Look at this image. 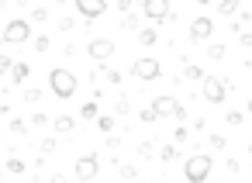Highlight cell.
I'll list each match as a JSON object with an SVG mask.
<instances>
[{
  "label": "cell",
  "mask_w": 252,
  "mask_h": 183,
  "mask_svg": "<svg viewBox=\"0 0 252 183\" xmlns=\"http://www.w3.org/2000/svg\"><path fill=\"white\" fill-rule=\"evenodd\" d=\"M131 76H135V80H142V83H152V80H159V76H162V62H159V59H152V56H142V59H135V62H131Z\"/></svg>",
  "instance_id": "obj_3"
},
{
  "label": "cell",
  "mask_w": 252,
  "mask_h": 183,
  "mask_svg": "<svg viewBox=\"0 0 252 183\" xmlns=\"http://www.w3.org/2000/svg\"><path fill=\"white\" fill-rule=\"evenodd\" d=\"M214 35V21L207 14H200L197 21H190V42H207Z\"/></svg>",
  "instance_id": "obj_10"
},
{
  "label": "cell",
  "mask_w": 252,
  "mask_h": 183,
  "mask_svg": "<svg viewBox=\"0 0 252 183\" xmlns=\"http://www.w3.org/2000/svg\"><path fill=\"white\" fill-rule=\"evenodd\" d=\"M49 87H52V93H56L59 100H69V97L76 93V76H73L69 69L56 66V69L49 73Z\"/></svg>",
  "instance_id": "obj_1"
},
{
  "label": "cell",
  "mask_w": 252,
  "mask_h": 183,
  "mask_svg": "<svg viewBox=\"0 0 252 183\" xmlns=\"http://www.w3.org/2000/svg\"><path fill=\"white\" fill-rule=\"evenodd\" d=\"M200 93H204V100H207V104H224L228 87H224V80H218V76H207V73H204V80H200Z\"/></svg>",
  "instance_id": "obj_4"
},
{
  "label": "cell",
  "mask_w": 252,
  "mask_h": 183,
  "mask_svg": "<svg viewBox=\"0 0 252 183\" xmlns=\"http://www.w3.org/2000/svg\"><path fill=\"white\" fill-rule=\"evenodd\" d=\"M28 73H32V69H28V62H14V66H11V83H18V87H21V83L28 80Z\"/></svg>",
  "instance_id": "obj_12"
},
{
  "label": "cell",
  "mask_w": 252,
  "mask_h": 183,
  "mask_svg": "<svg viewBox=\"0 0 252 183\" xmlns=\"http://www.w3.org/2000/svg\"><path fill=\"white\" fill-rule=\"evenodd\" d=\"M97 114H100V107H97V104H90V100H87V104L80 107V118H83V121H94Z\"/></svg>",
  "instance_id": "obj_19"
},
{
  "label": "cell",
  "mask_w": 252,
  "mask_h": 183,
  "mask_svg": "<svg viewBox=\"0 0 252 183\" xmlns=\"http://www.w3.org/2000/svg\"><path fill=\"white\" fill-rule=\"evenodd\" d=\"M76 11L87 18V21H97L107 14V0H76Z\"/></svg>",
  "instance_id": "obj_9"
},
{
  "label": "cell",
  "mask_w": 252,
  "mask_h": 183,
  "mask_svg": "<svg viewBox=\"0 0 252 183\" xmlns=\"http://www.w3.org/2000/svg\"><path fill=\"white\" fill-rule=\"evenodd\" d=\"M211 145H214V149H224L228 138H224V135H211Z\"/></svg>",
  "instance_id": "obj_31"
},
{
  "label": "cell",
  "mask_w": 252,
  "mask_h": 183,
  "mask_svg": "<svg viewBox=\"0 0 252 183\" xmlns=\"http://www.w3.org/2000/svg\"><path fill=\"white\" fill-rule=\"evenodd\" d=\"M238 7H242V0H221V4H218V11H221L224 18H231Z\"/></svg>",
  "instance_id": "obj_17"
},
{
  "label": "cell",
  "mask_w": 252,
  "mask_h": 183,
  "mask_svg": "<svg viewBox=\"0 0 252 183\" xmlns=\"http://www.w3.org/2000/svg\"><path fill=\"white\" fill-rule=\"evenodd\" d=\"M156 38H159V35H156V28H142V31H138V42H142V49L156 45Z\"/></svg>",
  "instance_id": "obj_15"
},
{
  "label": "cell",
  "mask_w": 252,
  "mask_h": 183,
  "mask_svg": "<svg viewBox=\"0 0 252 183\" xmlns=\"http://www.w3.org/2000/svg\"><path fill=\"white\" fill-rule=\"evenodd\" d=\"M224 121H228V124H242V111H228Z\"/></svg>",
  "instance_id": "obj_29"
},
{
  "label": "cell",
  "mask_w": 252,
  "mask_h": 183,
  "mask_svg": "<svg viewBox=\"0 0 252 183\" xmlns=\"http://www.w3.org/2000/svg\"><path fill=\"white\" fill-rule=\"evenodd\" d=\"M224 52H228V45H221V42H214V45H207V56H211L214 62H221V59H224Z\"/></svg>",
  "instance_id": "obj_18"
},
{
  "label": "cell",
  "mask_w": 252,
  "mask_h": 183,
  "mask_svg": "<svg viewBox=\"0 0 252 183\" xmlns=\"http://www.w3.org/2000/svg\"><path fill=\"white\" fill-rule=\"evenodd\" d=\"M45 18H49V11H45V7H35V14H32V21H45Z\"/></svg>",
  "instance_id": "obj_33"
},
{
  "label": "cell",
  "mask_w": 252,
  "mask_h": 183,
  "mask_svg": "<svg viewBox=\"0 0 252 183\" xmlns=\"http://www.w3.org/2000/svg\"><path fill=\"white\" fill-rule=\"evenodd\" d=\"M114 166H118V162H114ZM118 176H121V180H138V166L121 162V166H118Z\"/></svg>",
  "instance_id": "obj_14"
},
{
  "label": "cell",
  "mask_w": 252,
  "mask_h": 183,
  "mask_svg": "<svg viewBox=\"0 0 252 183\" xmlns=\"http://www.w3.org/2000/svg\"><path fill=\"white\" fill-rule=\"evenodd\" d=\"M211 166H214V159H211L207 152H197L193 159H187V166H183V176H187L190 183H204V180L211 176Z\"/></svg>",
  "instance_id": "obj_2"
},
{
  "label": "cell",
  "mask_w": 252,
  "mask_h": 183,
  "mask_svg": "<svg viewBox=\"0 0 252 183\" xmlns=\"http://www.w3.org/2000/svg\"><path fill=\"white\" fill-rule=\"evenodd\" d=\"M131 4L135 0H118V11H131Z\"/></svg>",
  "instance_id": "obj_36"
},
{
  "label": "cell",
  "mask_w": 252,
  "mask_h": 183,
  "mask_svg": "<svg viewBox=\"0 0 252 183\" xmlns=\"http://www.w3.org/2000/svg\"><path fill=\"white\" fill-rule=\"evenodd\" d=\"M42 100V90L35 87V90H25V104H38Z\"/></svg>",
  "instance_id": "obj_24"
},
{
  "label": "cell",
  "mask_w": 252,
  "mask_h": 183,
  "mask_svg": "<svg viewBox=\"0 0 252 183\" xmlns=\"http://www.w3.org/2000/svg\"><path fill=\"white\" fill-rule=\"evenodd\" d=\"M104 80L118 87V83H121V69H104Z\"/></svg>",
  "instance_id": "obj_23"
},
{
  "label": "cell",
  "mask_w": 252,
  "mask_h": 183,
  "mask_svg": "<svg viewBox=\"0 0 252 183\" xmlns=\"http://www.w3.org/2000/svg\"><path fill=\"white\" fill-rule=\"evenodd\" d=\"M249 114H252V97H249Z\"/></svg>",
  "instance_id": "obj_39"
},
{
  "label": "cell",
  "mask_w": 252,
  "mask_h": 183,
  "mask_svg": "<svg viewBox=\"0 0 252 183\" xmlns=\"http://www.w3.org/2000/svg\"><path fill=\"white\" fill-rule=\"evenodd\" d=\"M121 25H125V28H128V31H135V25H138V18H135V14H128V18H125V21H121Z\"/></svg>",
  "instance_id": "obj_34"
},
{
  "label": "cell",
  "mask_w": 252,
  "mask_h": 183,
  "mask_svg": "<svg viewBox=\"0 0 252 183\" xmlns=\"http://www.w3.org/2000/svg\"><path fill=\"white\" fill-rule=\"evenodd\" d=\"M142 4V14H145V21H166L169 18V0H138Z\"/></svg>",
  "instance_id": "obj_6"
},
{
  "label": "cell",
  "mask_w": 252,
  "mask_h": 183,
  "mask_svg": "<svg viewBox=\"0 0 252 183\" xmlns=\"http://www.w3.org/2000/svg\"><path fill=\"white\" fill-rule=\"evenodd\" d=\"M11 66H14V62H11V56H7V52H0V73L7 76V73H11Z\"/></svg>",
  "instance_id": "obj_26"
},
{
  "label": "cell",
  "mask_w": 252,
  "mask_h": 183,
  "mask_svg": "<svg viewBox=\"0 0 252 183\" xmlns=\"http://www.w3.org/2000/svg\"><path fill=\"white\" fill-rule=\"evenodd\" d=\"M238 42H242V45H245V49H252V35H249V31H245V35H242V38H238Z\"/></svg>",
  "instance_id": "obj_37"
},
{
  "label": "cell",
  "mask_w": 252,
  "mask_h": 183,
  "mask_svg": "<svg viewBox=\"0 0 252 183\" xmlns=\"http://www.w3.org/2000/svg\"><path fill=\"white\" fill-rule=\"evenodd\" d=\"M28 38H32V25H28V21L14 18V21L4 25V45H21V42H28Z\"/></svg>",
  "instance_id": "obj_5"
},
{
  "label": "cell",
  "mask_w": 252,
  "mask_h": 183,
  "mask_svg": "<svg viewBox=\"0 0 252 183\" xmlns=\"http://www.w3.org/2000/svg\"><path fill=\"white\" fill-rule=\"evenodd\" d=\"M159 159H162V162H176V159H180V149H176V145H162V149H159Z\"/></svg>",
  "instance_id": "obj_16"
},
{
  "label": "cell",
  "mask_w": 252,
  "mask_h": 183,
  "mask_svg": "<svg viewBox=\"0 0 252 183\" xmlns=\"http://www.w3.org/2000/svg\"><path fill=\"white\" fill-rule=\"evenodd\" d=\"M45 121H49V118H45V114H38V111H35V118H32V124H35V128H42V124H45Z\"/></svg>",
  "instance_id": "obj_35"
},
{
  "label": "cell",
  "mask_w": 252,
  "mask_h": 183,
  "mask_svg": "<svg viewBox=\"0 0 252 183\" xmlns=\"http://www.w3.org/2000/svg\"><path fill=\"white\" fill-rule=\"evenodd\" d=\"M42 152L52 155V152H56V138H42Z\"/></svg>",
  "instance_id": "obj_28"
},
{
  "label": "cell",
  "mask_w": 252,
  "mask_h": 183,
  "mask_svg": "<svg viewBox=\"0 0 252 183\" xmlns=\"http://www.w3.org/2000/svg\"><path fill=\"white\" fill-rule=\"evenodd\" d=\"M138 121H142V124H152V121H159V114H156V111H152V104H149V107H142V111H138Z\"/></svg>",
  "instance_id": "obj_21"
},
{
  "label": "cell",
  "mask_w": 252,
  "mask_h": 183,
  "mask_svg": "<svg viewBox=\"0 0 252 183\" xmlns=\"http://www.w3.org/2000/svg\"><path fill=\"white\" fill-rule=\"evenodd\" d=\"M97 173H100V162H97L94 152H87V155L76 159V180H97Z\"/></svg>",
  "instance_id": "obj_8"
},
{
  "label": "cell",
  "mask_w": 252,
  "mask_h": 183,
  "mask_svg": "<svg viewBox=\"0 0 252 183\" xmlns=\"http://www.w3.org/2000/svg\"><path fill=\"white\" fill-rule=\"evenodd\" d=\"M176 107H180V100H176L173 93H162V97H156V100H152V111H156L159 118H169Z\"/></svg>",
  "instance_id": "obj_11"
},
{
  "label": "cell",
  "mask_w": 252,
  "mask_h": 183,
  "mask_svg": "<svg viewBox=\"0 0 252 183\" xmlns=\"http://www.w3.org/2000/svg\"><path fill=\"white\" fill-rule=\"evenodd\" d=\"M183 76H187V80H204V69L193 66V62H187V66H183Z\"/></svg>",
  "instance_id": "obj_20"
},
{
  "label": "cell",
  "mask_w": 252,
  "mask_h": 183,
  "mask_svg": "<svg viewBox=\"0 0 252 183\" xmlns=\"http://www.w3.org/2000/svg\"><path fill=\"white\" fill-rule=\"evenodd\" d=\"M52 128H56V131H59V135H69V131H73V128H76V121H73V118H69V114H59V118H56V121H52Z\"/></svg>",
  "instance_id": "obj_13"
},
{
  "label": "cell",
  "mask_w": 252,
  "mask_h": 183,
  "mask_svg": "<svg viewBox=\"0 0 252 183\" xmlns=\"http://www.w3.org/2000/svg\"><path fill=\"white\" fill-rule=\"evenodd\" d=\"M114 49H118V45H114L111 38H94V42L87 45V56H90L94 62H107V59L114 56Z\"/></svg>",
  "instance_id": "obj_7"
},
{
  "label": "cell",
  "mask_w": 252,
  "mask_h": 183,
  "mask_svg": "<svg viewBox=\"0 0 252 183\" xmlns=\"http://www.w3.org/2000/svg\"><path fill=\"white\" fill-rule=\"evenodd\" d=\"M187 138H190V128L180 124V128H176V142H187Z\"/></svg>",
  "instance_id": "obj_30"
},
{
  "label": "cell",
  "mask_w": 252,
  "mask_h": 183,
  "mask_svg": "<svg viewBox=\"0 0 252 183\" xmlns=\"http://www.w3.org/2000/svg\"><path fill=\"white\" fill-rule=\"evenodd\" d=\"M7 173L21 176V173H25V162H21V159H7Z\"/></svg>",
  "instance_id": "obj_22"
},
{
  "label": "cell",
  "mask_w": 252,
  "mask_h": 183,
  "mask_svg": "<svg viewBox=\"0 0 252 183\" xmlns=\"http://www.w3.org/2000/svg\"><path fill=\"white\" fill-rule=\"evenodd\" d=\"M35 49H38V52H49V35H38V38H35Z\"/></svg>",
  "instance_id": "obj_27"
},
{
  "label": "cell",
  "mask_w": 252,
  "mask_h": 183,
  "mask_svg": "<svg viewBox=\"0 0 252 183\" xmlns=\"http://www.w3.org/2000/svg\"><path fill=\"white\" fill-rule=\"evenodd\" d=\"M193 4H197V7H204V4H211V0H193Z\"/></svg>",
  "instance_id": "obj_38"
},
{
  "label": "cell",
  "mask_w": 252,
  "mask_h": 183,
  "mask_svg": "<svg viewBox=\"0 0 252 183\" xmlns=\"http://www.w3.org/2000/svg\"><path fill=\"white\" fill-rule=\"evenodd\" d=\"M97 128H100V131H111V128H114V118H107V114L100 118V114H97Z\"/></svg>",
  "instance_id": "obj_25"
},
{
  "label": "cell",
  "mask_w": 252,
  "mask_h": 183,
  "mask_svg": "<svg viewBox=\"0 0 252 183\" xmlns=\"http://www.w3.org/2000/svg\"><path fill=\"white\" fill-rule=\"evenodd\" d=\"M138 155L149 159V155H152V142H142V145H138Z\"/></svg>",
  "instance_id": "obj_32"
}]
</instances>
